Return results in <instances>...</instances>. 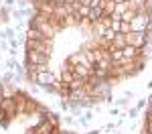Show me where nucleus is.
<instances>
[{
  "label": "nucleus",
  "mask_w": 152,
  "mask_h": 134,
  "mask_svg": "<svg viewBox=\"0 0 152 134\" xmlns=\"http://www.w3.org/2000/svg\"><path fill=\"white\" fill-rule=\"evenodd\" d=\"M148 14L146 12H138L134 18H132V23H130V33H142V31H146V26H148Z\"/></svg>",
  "instance_id": "f257e3e1"
},
{
  "label": "nucleus",
  "mask_w": 152,
  "mask_h": 134,
  "mask_svg": "<svg viewBox=\"0 0 152 134\" xmlns=\"http://www.w3.org/2000/svg\"><path fill=\"white\" fill-rule=\"evenodd\" d=\"M126 41H128V45H132V47H136V49L144 47L146 45V31H142V33H128Z\"/></svg>",
  "instance_id": "f03ea898"
},
{
  "label": "nucleus",
  "mask_w": 152,
  "mask_h": 134,
  "mask_svg": "<svg viewBox=\"0 0 152 134\" xmlns=\"http://www.w3.org/2000/svg\"><path fill=\"white\" fill-rule=\"evenodd\" d=\"M53 128H55V120H53V118H47V120L41 122L35 130H31V134H51Z\"/></svg>",
  "instance_id": "7ed1b4c3"
},
{
  "label": "nucleus",
  "mask_w": 152,
  "mask_h": 134,
  "mask_svg": "<svg viewBox=\"0 0 152 134\" xmlns=\"http://www.w3.org/2000/svg\"><path fill=\"white\" fill-rule=\"evenodd\" d=\"M49 55L39 53V51H28V63L31 65H47Z\"/></svg>",
  "instance_id": "20e7f679"
},
{
  "label": "nucleus",
  "mask_w": 152,
  "mask_h": 134,
  "mask_svg": "<svg viewBox=\"0 0 152 134\" xmlns=\"http://www.w3.org/2000/svg\"><path fill=\"white\" fill-rule=\"evenodd\" d=\"M37 79H39L41 83H51V81H53V75L47 73V69H43V71H37Z\"/></svg>",
  "instance_id": "39448f33"
},
{
  "label": "nucleus",
  "mask_w": 152,
  "mask_h": 134,
  "mask_svg": "<svg viewBox=\"0 0 152 134\" xmlns=\"http://www.w3.org/2000/svg\"><path fill=\"white\" fill-rule=\"evenodd\" d=\"M134 16H136V12L128 8V10H126L124 14H122V16H120V21H122V23H132V18H134Z\"/></svg>",
  "instance_id": "423d86ee"
},
{
  "label": "nucleus",
  "mask_w": 152,
  "mask_h": 134,
  "mask_svg": "<svg viewBox=\"0 0 152 134\" xmlns=\"http://www.w3.org/2000/svg\"><path fill=\"white\" fill-rule=\"evenodd\" d=\"M0 108H4V110H8V112H14V102H12V100H2V102H0Z\"/></svg>",
  "instance_id": "0eeeda50"
}]
</instances>
